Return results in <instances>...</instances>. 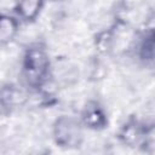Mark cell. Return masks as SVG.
<instances>
[{"label": "cell", "mask_w": 155, "mask_h": 155, "mask_svg": "<svg viewBox=\"0 0 155 155\" xmlns=\"http://www.w3.org/2000/svg\"><path fill=\"white\" fill-rule=\"evenodd\" d=\"M45 4L46 0H18L13 13L21 19L22 23H30L39 17Z\"/></svg>", "instance_id": "obj_8"}, {"label": "cell", "mask_w": 155, "mask_h": 155, "mask_svg": "<svg viewBox=\"0 0 155 155\" xmlns=\"http://www.w3.org/2000/svg\"><path fill=\"white\" fill-rule=\"evenodd\" d=\"M117 138L125 145H139L145 139V126L137 119H128L119 128Z\"/></svg>", "instance_id": "obj_5"}, {"label": "cell", "mask_w": 155, "mask_h": 155, "mask_svg": "<svg viewBox=\"0 0 155 155\" xmlns=\"http://www.w3.org/2000/svg\"><path fill=\"white\" fill-rule=\"evenodd\" d=\"M21 19L12 12H0V45H7L12 42L19 33Z\"/></svg>", "instance_id": "obj_7"}, {"label": "cell", "mask_w": 155, "mask_h": 155, "mask_svg": "<svg viewBox=\"0 0 155 155\" xmlns=\"http://www.w3.org/2000/svg\"><path fill=\"white\" fill-rule=\"evenodd\" d=\"M79 120L85 130L102 131L109 125V116L105 107L98 99H88L85 102Z\"/></svg>", "instance_id": "obj_3"}, {"label": "cell", "mask_w": 155, "mask_h": 155, "mask_svg": "<svg viewBox=\"0 0 155 155\" xmlns=\"http://www.w3.org/2000/svg\"><path fill=\"white\" fill-rule=\"evenodd\" d=\"M27 90L22 85L6 82L0 86V108L4 111H12L19 108L27 98Z\"/></svg>", "instance_id": "obj_4"}, {"label": "cell", "mask_w": 155, "mask_h": 155, "mask_svg": "<svg viewBox=\"0 0 155 155\" xmlns=\"http://www.w3.org/2000/svg\"><path fill=\"white\" fill-rule=\"evenodd\" d=\"M22 86L29 92H41L52 78V62L48 50L41 41L28 44L19 63Z\"/></svg>", "instance_id": "obj_1"}, {"label": "cell", "mask_w": 155, "mask_h": 155, "mask_svg": "<svg viewBox=\"0 0 155 155\" xmlns=\"http://www.w3.org/2000/svg\"><path fill=\"white\" fill-rule=\"evenodd\" d=\"M133 54L144 64L153 63L154 59V34L153 30L149 29L148 31H143L137 36L133 45Z\"/></svg>", "instance_id": "obj_6"}, {"label": "cell", "mask_w": 155, "mask_h": 155, "mask_svg": "<svg viewBox=\"0 0 155 155\" xmlns=\"http://www.w3.org/2000/svg\"><path fill=\"white\" fill-rule=\"evenodd\" d=\"M84 131L85 128L79 117L61 115L52 124V139L59 148L75 149L84 142Z\"/></svg>", "instance_id": "obj_2"}]
</instances>
